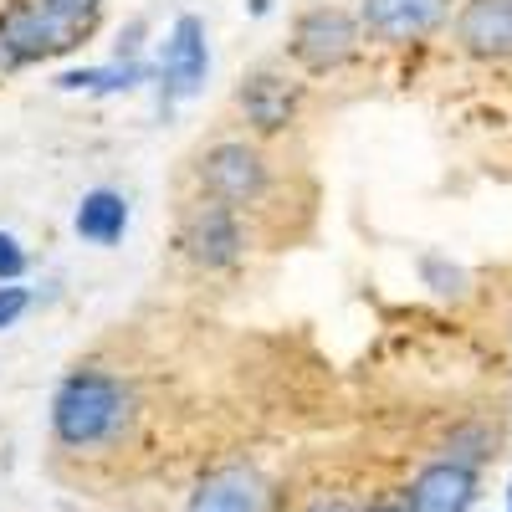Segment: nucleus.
Wrapping results in <instances>:
<instances>
[{
    "label": "nucleus",
    "mask_w": 512,
    "mask_h": 512,
    "mask_svg": "<svg viewBox=\"0 0 512 512\" xmlns=\"http://www.w3.org/2000/svg\"><path fill=\"white\" fill-rule=\"evenodd\" d=\"M123 415H128V395H123V384L108 379V374H72L57 390V405H52L57 441H67V446L108 441L123 425Z\"/></svg>",
    "instance_id": "1"
},
{
    "label": "nucleus",
    "mask_w": 512,
    "mask_h": 512,
    "mask_svg": "<svg viewBox=\"0 0 512 512\" xmlns=\"http://www.w3.org/2000/svg\"><path fill=\"white\" fill-rule=\"evenodd\" d=\"M359 47V31L344 11H308L303 21H297V36H292V52L303 67L313 72H328L338 62H349Z\"/></svg>",
    "instance_id": "2"
},
{
    "label": "nucleus",
    "mask_w": 512,
    "mask_h": 512,
    "mask_svg": "<svg viewBox=\"0 0 512 512\" xmlns=\"http://www.w3.org/2000/svg\"><path fill=\"white\" fill-rule=\"evenodd\" d=\"M72 31L62 16H52L41 0H31L26 11H16L6 26H0V52L6 62H26V57H52V52H67L72 47Z\"/></svg>",
    "instance_id": "3"
},
{
    "label": "nucleus",
    "mask_w": 512,
    "mask_h": 512,
    "mask_svg": "<svg viewBox=\"0 0 512 512\" xmlns=\"http://www.w3.org/2000/svg\"><path fill=\"white\" fill-rule=\"evenodd\" d=\"M477 497V472L466 461H431L410 482V512H466Z\"/></svg>",
    "instance_id": "4"
},
{
    "label": "nucleus",
    "mask_w": 512,
    "mask_h": 512,
    "mask_svg": "<svg viewBox=\"0 0 512 512\" xmlns=\"http://www.w3.org/2000/svg\"><path fill=\"white\" fill-rule=\"evenodd\" d=\"M200 180L226 205L251 200L256 190H262V159H256V149H246V144H216L200 164Z\"/></svg>",
    "instance_id": "5"
},
{
    "label": "nucleus",
    "mask_w": 512,
    "mask_h": 512,
    "mask_svg": "<svg viewBox=\"0 0 512 512\" xmlns=\"http://www.w3.org/2000/svg\"><path fill=\"white\" fill-rule=\"evenodd\" d=\"M185 246L195 262L205 267H226L236 262V246H241V231H236V216L226 200H210V205H195L190 221H185Z\"/></svg>",
    "instance_id": "6"
},
{
    "label": "nucleus",
    "mask_w": 512,
    "mask_h": 512,
    "mask_svg": "<svg viewBox=\"0 0 512 512\" xmlns=\"http://www.w3.org/2000/svg\"><path fill=\"white\" fill-rule=\"evenodd\" d=\"M456 36L477 57H512V0H466Z\"/></svg>",
    "instance_id": "7"
},
{
    "label": "nucleus",
    "mask_w": 512,
    "mask_h": 512,
    "mask_svg": "<svg viewBox=\"0 0 512 512\" xmlns=\"http://www.w3.org/2000/svg\"><path fill=\"white\" fill-rule=\"evenodd\" d=\"M446 16V0H364V21L384 41H420Z\"/></svg>",
    "instance_id": "8"
},
{
    "label": "nucleus",
    "mask_w": 512,
    "mask_h": 512,
    "mask_svg": "<svg viewBox=\"0 0 512 512\" xmlns=\"http://www.w3.org/2000/svg\"><path fill=\"white\" fill-rule=\"evenodd\" d=\"M190 512H267V492L256 482V472L226 466V472H210L190 492Z\"/></svg>",
    "instance_id": "9"
},
{
    "label": "nucleus",
    "mask_w": 512,
    "mask_h": 512,
    "mask_svg": "<svg viewBox=\"0 0 512 512\" xmlns=\"http://www.w3.org/2000/svg\"><path fill=\"white\" fill-rule=\"evenodd\" d=\"M164 77H169V93H175V98H190L205 82V26L195 16H180L175 31H169Z\"/></svg>",
    "instance_id": "10"
},
{
    "label": "nucleus",
    "mask_w": 512,
    "mask_h": 512,
    "mask_svg": "<svg viewBox=\"0 0 512 512\" xmlns=\"http://www.w3.org/2000/svg\"><path fill=\"white\" fill-rule=\"evenodd\" d=\"M123 226H128V205H123V195H113V190L82 195V205H77V236H82V241L113 246V241L123 236Z\"/></svg>",
    "instance_id": "11"
},
{
    "label": "nucleus",
    "mask_w": 512,
    "mask_h": 512,
    "mask_svg": "<svg viewBox=\"0 0 512 512\" xmlns=\"http://www.w3.org/2000/svg\"><path fill=\"white\" fill-rule=\"evenodd\" d=\"M241 103H246V113H251V123L256 128H282L287 123V113H292V93H287V82H277L272 72H262V77H251L246 82V93H241Z\"/></svg>",
    "instance_id": "12"
},
{
    "label": "nucleus",
    "mask_w": 512,
    "mask_h": 512,
    "mask_svg": "<svg viewBox=\"0 0 512 512\" xmlns=\"http://www.w3.org/2000/svg\"><path fill=\"white\" fill-rule=\"evenodd\" d=\"M139 67H108V72H67L62 88H128Z\"/></svg>",
    "instance_id": "13"
},
{
    "label": "nucleus",
    "mask_w": 512,
    "mask_h": 512,
    "mask_svg": "<svg viewBox=\"0 0 512 512\" xmlns=\"http://www.w3.org/2000/svg\"><path fill=\"white\" fill-rule=\"evenodd\" d=\"M52 16H62L67 26H88L93 21V11H98V0H41Z\"/></svg>",
    "instance_id": "14"
},
{
    "label": "nucleus",
    "mask_w": 512,
    "mask_h": 512,
    "mask_svg": "<svg viewBox=\"0 0 512 512\" xmlns=\"http://www.w3.org/2000/svg\"><path fill=\"white\" fill-rule=\"evenodd\" d=\"M21 272H26V251H21L6 231H0V277L11 282V277H21Z\"/></svg>",
    "instance_id": "15"
},
{
    "label": "nucleus",
    "mask_w": 512,
    "mask_h": 512,
    "mask_svg": "<svg viewBox=\"0 0 512 512\" xmlns=\"http://www.w3.org/2000/svg\"><path fill=\"white\" fill-rule=\"evenodd\" d=\"M26 313V292L21 287H0V328H11Z\"/></svg>",
    "instance_id": "16"
},
{
    "label": "nucleus",
    "mask_w": 512,
    "mask_h": 512,
    "mask_svg": "<svg viewBox=\"0 0 512 512\" xmlns=\"http://www.w3.org/2000/svg\"><path fill=\"white\" fill-rule=\"evenodd\" d=\"M369 512H410V507H395V502H379V507H369Z\"/></svg>",
    "instance_id": "17"
},
{
    "label": "nucleus",
    "mask_w": 512,
    "mask_h": 512,
    "mask_svg": "<svg viewBox=\"0 0 512 512\" xmlns=\"http://www.w3.org/2000/svg\"><path fill=\"white\" fill-rule=\"evenodd\" d=\"M313 512H349V507H338V502H318Z\"/></svg>",
    "instance_id": "18"
},
{
    "label": "nucleus",
    "mask_w": 512,
    "mask_h": 512,
    "mask_svg": "<svg viewBox=\"0 0 512 512\" xmlns=\"http://www.w3.org/2000/svg\"><path fill=\"white\" fill-rule=\"evenodd\" d=\"M507 512H512V492H507Z\"/></svg>",
    "instance_id": "19"
}]
</instances>
